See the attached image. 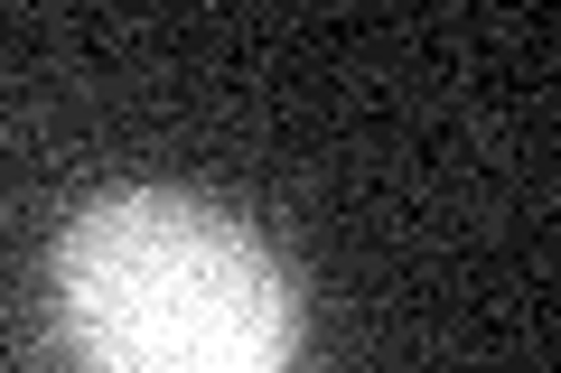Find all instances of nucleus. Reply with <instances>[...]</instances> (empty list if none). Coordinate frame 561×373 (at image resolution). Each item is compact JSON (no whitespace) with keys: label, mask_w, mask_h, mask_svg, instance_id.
<instances>
[{"label":"nucleus","mask_w":561,"mask_h":373,"mask_svg":"<svg viewBox=\"0 0 561 373\" xmlns=\"http://www.w3.org/2000/svg\"><path fill=\"white\" fill-rule=\"evenodd\" d=\"M57 317L84 373H290L300 280L225 206L113 187L57 234Z\"/></svg>","instance_id":"obj_1"}]
</instances>
